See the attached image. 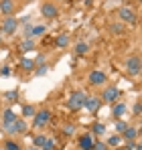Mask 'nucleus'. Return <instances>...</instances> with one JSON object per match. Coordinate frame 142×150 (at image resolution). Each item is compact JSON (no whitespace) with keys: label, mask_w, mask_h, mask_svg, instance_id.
<instances>
[{"label":"nucleus","mask_w":142,"mask_h":150,"mask_svg":"<svg viewBox=\"0 0 142 150\" xmlns=\"http://www.w3.org/2000/svg\"><path fill=\"white\" fill-rule=\"evenodd\" d=\"M116 128H118V132H124V130L128 128V124H126V122H118V126H116Z\"/></svg>","instance_id":"obj_32"},{"label":"nucleus","mask_w":142,"mask_h":150,"mask_svg":"<svg viewBox=\"0 0 142 150\" xmlns=\"http://www.w3.org/2000/svg\"><path fill=\"white\" fill-rule=\"evenodd\" d=\"M55 2H63V0H55Z\"/></svg>","instance_id":"obj_36"},{"label":"nucleus","mask_w":142,"mask_h":150,"mask_svg":"<svg viewBox=\"0 0 142 150\" xmlns=\"http://www.w3.org/2000/svg\"><path fill=\"white\" fill-rule=\"evenodd\" d=\"M14 0H0V12L2 14H6V16H10L12 12H14Z\"/></svg>","instance_id":"obj_12"},{"label":"nucleus","mask_w":142,"mask_h":150,"mask_svg":"<svg viewBox=\"0 0 142 150\" xmlns=\"http://www.w3.org/2000/svg\"><path fill=\"white\" fill-rule=\"evenodd\" d=\"M0 75H10V67H8V65H4V67H2V71H0Z\"/></svg>","instance_id":"obj_33"},{"label":"nucleus","mask_w":142,"mask_h":150,"mask_svg":"<svg viewBox=\"0 0 142 150\" xmlns=\"http://www.w3.org/2000/svg\"><path fill=\"white\" fill-rule=\"evenodd\" d=\"M116 150H126V148H120V146H118V148H116Z\"/></svg>","instance_id":"obj_35"},{"label":"nucleus","mask_w":142,"mask_h":150,"mask_svg":"<svg viewBox=\"0 0 142 150\" xmlns=\"http://www.w3.org/2000/svg\"><path fill=\"white\" fill-rule=\"evenodd\" d=\"M0 41H2V37H0Z\"/></svg>","instance_id":"obj_38"},{"label":"nucleus","mask_w":142,"mask_h":150,"mask_svg":"<svg viewBox=\"0 0 142 150\" xmlns=\"http://www.w3.org/2000/svg\"><path fill=\"white\" fill-rule=\"evenodd\" d=\"M41 35H45V26L39 25V26H33L31 30H28V37L33 39V37H41Z\"/></svg>","instance_id":"obj_18"},{"label":"nucleus","mask_w":142,"mask_h":150,"mask_svg":"<svg viewBox=\"0 0 142 150\" xmlns=\"http://www.w3.org/2000/svg\"><path fill=\"white\" fill-rule=\"evenodd\" d=\"M99 105H102V100L95 98V96H87V98H85V103H83V108H87L92 114H95V112L99 110Z\"/></svg>","instance_id":"obj_8"},{"label":"nucleus","mask_w":142,"mask_h":150,"mask_svg":"<svg viewBox=\"0 0 142 150\" xmlns=\"http://www.w3.org/2000/svg\"><path fill=\"white\" fill-rule=\"evenodd\" d=\"M94 148V138L92 134H83L79 138V150H92Z\"/></svg>","instance_id":"obj_13"},{"label":"nucleus","mask_w":142,"mask_h":150,"mask_svg":"<svg viewBox=\"0 0 142 150\" xmlns=\"http://www.w3.org/2000/svg\"><path fill=\"white\" fill-rule=\"evenodd\" d=\"M126 71H128L130 75H138L140 73V57H138V55L128 57V61H126Z\"/></svg>","instance_id":"obj_4"},{"label":"nucleus","mask_w":142,"mask_h":150,"mask_svg":"<svg viewBox=\"0 0 142 150\" xmlns=\"http://www.w3.org/2000/svg\"><path fill=\"white\" fill-rule=\"evenodd\" d=\"M14 120H16V114H14V110L6 108V110H4V114H2V124H4V128L12 126V124H14Z\"/></svg>","instance_id":"obj_11"},{"label":"nucleus","mask_w":142,"mask_h":150,"mask_svg":"<svg viewBox=\"0 0 142 150\" xmlns=\"http://www.w3.org/2000/svg\"><path fill=\"white\" fill-rule=\"evenodd\" d=\"M35 114H37V110H35L33 105H28V103L23 105V116H24V118H33Z\"/></svg>","instance_id":"obj_20"},{"label":"nucleus","mask_w":142,"mask_h":150,"mask_svg":"<svg viewBox=\"0 0 142 150\" xmlns=\"http://www.w3.org/2000/svg\"><path fill=\"white\" fill-rule=\"evenodd\" d=\"M18 28V21L10 14V16H4V21H2V30L6 33V35H12L14 30Z\"/></svg>","instance_id":"obj_5"},{"label":"nucleus","mask_w":142,"mask_h":150,"mask_svg":"<svg viewBox=\"0 0 142 150\" xmlns=\"http://www.w3.org/2000/svg\"><path fill=\"white\" fill-rule=\"evenodd\" d=\"M33 49H35V41H33L31 37H26L23 41V45H21V51H23V53H28V51H33Z\"/></svg>","instance_id":"obj_15"},{"label":"nucleus","mask_w":142,"mask_h":150,"mask_svg":"<svg viewBox=\"0 0 142 150\" xmlns=\"http://www.w3.org/2000/svg\"><path fill=\"white\" fill-rule=\"evenodd\" d=\"M106 79H108L106 73H104V71H99V69H95V71L89 73V83H92V85H104V83H106Z\"/></svg>","instance_id":"obj_9"},{"label":"nucleus","mask_w":142,"mask_h":150,"mask_svg":"<svg viewBox=\"0 0 142 150\" xmlns=\"http://www.w3.org/2000/svg\"><path fill=\"white\" fill-rule=\"evenodd\" d=\"M94 132L95 134H104V132H106V126L104 124H94Z\"/></svg>","instance_id":"obj_28"},{"label":"nucleus","mask_w":142,"mask_h":150,"mask_svg":"<svg viewBox=\"0 0 142 150\" xmlns=\"http://www.w3.org/2000/svg\"><path fill=\"white\" fill-rule=\"evenodd\" d=\"M118 18L122 23H130V25H134L136 23V12L130 8V6H122L118 10Z\"/></svg>","instance_id":"obj_3"},{"label":"nucleus","mask_w":142,"mask_h":150,"mask_svg":"<svg viewBox=\"0 0 142 150\" xmlns=\"http://www.w3.org/2000/svg\"><path fill=\"white\" fill-rule=\"evenodd\" d=\"M55 45H57V47H67V45H69V37H67V35H59L57 41H55Z\"/></svg>","instance_id":"obj_21"},{"label":"nucleus","mask_w":142,"mask_h":150,"mask_svg":"<svg viewBox=\"0 0 142 150\" xmlns=\"http://www.w3.org/2000/svg\"><path fill=\"white\" fill-rule=\"evenodd\" d=\"M122 138H124V140H136V138H138V130H136V128H126V130L122 132Z\"/></svg>","instance_id":"obj_14"},{"label":"nucleus","mask_w":142,"mask_h":150,"mask_svg":"<svg viewBox=\"0 0 142 150\" xmlns=\"http://www.w3.org/2000/svg\"><path fill=\"white\" fill-rule=\"evenodd\" d=\"M31 150H39V148H31Z\"/></svg>","instance_id":"obj_37"},{"label":"nucleus","mask_w":142,"mask_h":150,"mask_svg":"<svg viewBox=\"0 0 142 150\" xmlns=\"http://www.w3.org/2000/svg\"><path fill=\"white\" fill-rule=\"evenodd\" d=\"M41 14H43L47 21H53V18H57L59 10H57V6H55V4H51V2H45V4L41 6Z\"/></svg>","instance_id":"obj_6"},{"label":"nucleus","mask_w":142,"mask_h":150,"mask_svg":"<svg viewBox=\"0 0 142 150\" xmlns=\"http://www.w3.org/2000/svg\"><path fill=\"white\" fill-rule=\"evenodd\" d=\"M110 28H112V33H114V35H122V33H124V26H122V23H114Z\"/></svg>","instance_id":"obj_25"},{"label":"nucleus","mask_w":142,"mask_h":150,"mask_svg":"<svg viewBox=\"0 0 142 150\" xmlns=\"http://www.w3.org/2000/svg\"><path fill=\"white\" fill-rule=\"evenodd\" d=\"M21 67H23L24 71H33V69H35V61H33V59L23 57V59H21Z\"/></svg>","instance_id":"obj_17"},{"label":"nucleus","mask_w":142,"mask_h":150,"mask_svg":"<svg viewBox=\"0 0 142 150\" xmlns=\"http://www.w3.org/2000/svg\"><path fill=\"white\" fill-rule=\"evenodd\" d=\"M24 130H26V124H24V120H21V118H16V120H14V124L6 128V132H8V134H23Z\"/></svg>","instance_id":"obj_10"},{"label":"nucleus","mask_w":142,"mask_h":150,"mask_svg":"<svg viewBox=\"0 0 142 150\" xmlns=\"http://www.w3.org/2000/svg\"><path fill=\"white\" fill-rule=\"evenodd\" d=\"M33 142H35V148H43V144L47 142V136H45V134H37Z\"/></svg>","instance_id":"obj_19"},{"label":"nucleus","mask_w":142,"mask_h":150,"mask_svg":"<svg viewBox=\"0 0 142 150\" xmlns=\"http://www.w3.org/2000/svg\"><path fill=\"white\" fill-rule=\"evenodd\" d=\"M26 2H31V0H26Z\"/></svg>","instance_id":"obj_39"},{"label":"nucleus","mask_w":142,"mask_h":150,"mask_svg":"<svg viewBox=\"0 0 142 150\" xmlns=\"http://www.w3.org/2000/svg\"><path fill=\"white\" fill-rule=\"evenodd\" d=\"M41 150H55V142H53L51 138H47V142L43 144V148H41Z\"/></svg>","instance_id":"obj_26"},{"label":"nucleus","mask_w":142,"mask_h":150,"mask_svg":"<svg viewBox=\"0 0 142 150\" xmlns=\"http://www.w3.org/2000/svg\"><path fill=\"white\" fill-rule=\"evenodd\" d=\"M87 51H89V45H87V43H77V45H75V53H77V55H85Z\"/></svg>","instance_id":"obj_22"},{"label":"nucleus","mask_w":142,"mask_h":150,"mask_svg":"<svg viewBox=\"0 0 142 150\" xmlns=\"http://www.w3.org/2000/svg\"><path fill=\"white\" fill-rule=\"evenodd\" d=\"M132 112H134V116H136V118H140V101H136V103H134Z\"/></svg>","instance_id":"obj_30"},{"label":"nucleus","mask_w":142,"mask_h":150,"mask_svg":"<svg viewBox=\"0 0 142 150\" xmlns=\"http://www.w3.org/2000/svg\"><path fill=\"white\" fill-rule=\"evenodd\" d=\"M49 120H51V112L41 110V112H37V114H35V122H33V124L37 126V128H43V126L49 124Z\"/></svg>","instance_id":"obj_7"},{"label":"nucleus","mask_w":142,"mask_h":150,"mask_svg":"<svg viewBox=\"0 0 142 150\" xmlns=\"http://www.w3.org/2000/svg\"><path fill=\"white\" fill-rule=\"evenodd\" d=\"M6 98H8V100H16L18 96H16V91H8V93H6Z\"/></svg>","instance_id":"obj_34"},{"label":"nucleus","mask_w":142,"mask_h":150,"mask_svg":"<svg viewBox=\"0 0 142 150\" xmlns=\"http://www.w3.org/2000/svg\"><path fill=\"white\" fill-rule=\"evenodd\" d=\"M124 112H126V103H116V105H114V110H112V114H114L116 118H120Z\"/></svg>","instance_id":"obj_23"},{"label":"nucleus","mask_w":142,"mask_h":150,"mask_svg":"<svg viewBox=\"0 0 142 150\" xmlns=\"http://www.w3.org/2000/svg\"><path fill=\"white\" fill-rule=\"evenodd\" d=\"M4 150H21V144L14 140H6L4 142Z\"/></svg>","instance_id":"obj_24"},{"label":"nucleus","mask_w":142,"mask_h":150,"mask_svg":"<svg viewBox=\"0 0 142 150\" xmlns=\"http://www.w3.org/2000/svg\"><path fill=\"white\" fill-rule=\"evenodd\" d=\"M85 98H87V96H85L83 91H73L69 101H67V108H69V110H79V108H83Z\"/></svg>","instance_id":"obj_2"},{"label":"nucleus","mask_w":142,"mask_h":150,"mask_svg":"<svg viewBox=\"0 0 142 150\" xmlns=\"http://www.w3.org/2000/svg\"><path fill=\"white\" fill-rule=\"evenodd\" d=\"M49 71V67L47 65H41V67H39V71H37V75H45Z\"/></svg>","instance_id":"obj_31"},{"label":"nucleus","mask_w":142,"mask_h":150,"mask_svg":"<svg viewBox=\"0 0 142 150\" xmlns=\"http://www.w3.org/2000/svg\"><path fill=\"white\" fill-rule=\"evenodd\" d=\"M120 142H122V136H118V134H112L110 138H108V142H106V146H114V148H118Z\"/></svg>","instance_id":"obj_16"},{"label":"nucleus","mask_w":142,"mask_h":150,"mask_svg":"<svg viewBox=\"0 0 142 150\" xmlns=\"http://www.w3.org/2000/svg\"><path fill=\"white\" fill-rule=\"evenodd\" d=\"M73 132H75V126H71V124L63 126V134H67V136H71Z\"/></svg>","instance_id":"obj_27"},{"label":"nucleus","mask_w":142,"mask_h":150,"mask_svg":"<svg viewBox=\"0 0 142 150\" xmlns=\"http://www.w3.org/2000/svg\"><path fill=\"white\" fill-rule=\"evenodd\" d=\"M92 150H108V146H106V142H94Z\"/></svg>","instance_id":"obj_29"},{"label":"nucleus","mask_w":142,"mask_h":150,"mask_svg":"<svg viewBox=\"0 0 142 150\" xmlns=\"http://www.w3.org/2000/svg\"><path fill=\"white\" fill-rule=\"evenodd\" d=\"M118 98H120V89L116 87V85H108V87L104 89V93H102L99 100L104 101V103H116Z\"/></svg>","instance_id":"obj_1"}]
</instances>
